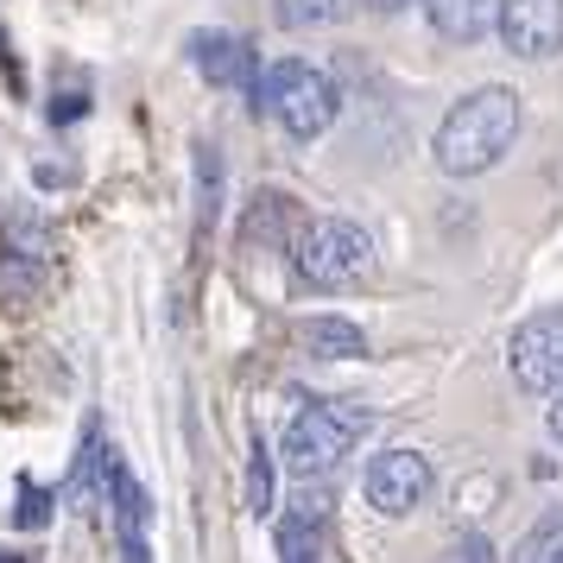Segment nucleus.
<instances>
[{"label":"nucleus","mask_w":563,"mask_h":563,"mask_svg":"<svg viewBox=\"0 0 563 563\" xmlns=\"http://www.w3.org/2000/svg\"><path fill=\"white\" fill-rule=\"evenodd\" d=\"M519 128H526V108H519L512 89H500V82L468 89V96L437 121V140H431L437 172H450V178H482V172H494V165L512 153Z\"/></svg>","instance_id":"obj_1"},{"label":"nucleus","mask_w":563,"mask_h":563,"mask_svg":"<svg viewBox=\"0 0 563 563\" xmlns=\"http://www.w3.org/2000/svg\"><path fill=\"white\" fill-rule=\"evenodd\" d=\"M374 418L349 399H310L291 424H285V443H279V462L298 475V482H317V475H330L335 462L355 450V437L367 431Z\"/></svg>","instance_id":"obj_2"},{"label":"nucleus","mask_w":563,"mask_h":563,"mask_svg":"<svg viewBox=\"0 0 563 563\" xmlns=\"http://www.w3.org/2000/svg\"><path fill=\"white\" fill-rule=\"evenodd\" d=\"M367 266H374V241L349 216H317L291 241V273L310 291H342V285L367 279Z\"/></svg>","instance_id":"obj_3"},{"label":"nucleus","mask_w":563,"mask_h":563,"mask_svg":"<svg viewBox=\"0 0 563 563\" xmlns=\"http://www.w3.org/2000/svg\"><path fill=\"white\" fill-rule=\"evenodd\" d=\"M254 108H266L273 121H279L291 140H317V133H330V121L342 114V96H335V82L305 64V57H279L254 89Z\"/></svg>","instance_id":"obj_4"},{"label":"nucleus","mask_w":563,"mask_h":563,"mask_svg":"<svg viewBox=\"0 0 563 563\" xmlns=\"http://www.w3.org/2000/svg\"><path fill=\"white\" fill-rule=\"evenodd\" d=\"M507 367L512 380L538 393V399H558L563 393V305L551 310H532L507 342Z\"/></svg>","instance_id":"obj_5"},{"label":"nucleus","mask_w":563,"mask_h":563,"mask_svg":"<svg viewBox=\"0 0 563 563\" xmlns=\"http://www.w3.org/2000/svg\"><path fill=\"white\" fill-rule=\"evenodd\" d=\"M361 487H367V507H374V512H386V519H406V512H418L424 500H431L437 468H431V456H424V450H380V456L367 462Z\"/></svg>","instance_id":"obj_6"},{"label":"nucleus","mask_w":563,"mask_h":563,"mask_svg":"<svg viewBox=\"0 0 563 563\" xmlns=\"http://www.w3.org/2000/svg\"><path fill=\"white\" fill-rule=\"evenodd\" d=\"M500 45L512 57H558L563 52V0H500Z\"/></svg>","instance_id":"obj_7"},{"label":"nucleus","mask_w":563,"mask_h":563,"mask_svg":"<svg viewBox=\"0 0 563 563\" xmlns=\"http://www.w3.org/2000/svg\"><path fill=\"white\" fill-rule=\"evenodd\" d=\"M190 64L197 77L216 82V89H260V64H254V45L241 32H190Z\"/></svg>","instance_id":"obj_8"},{"label":"nucleus","mask_w":563,"mask_h":563,"mask_svg":"<svg viewBox=\"0 0 563 563\" xmlns=\"http://www.w3.org/2000/svg\"><path fill=\"white\" fill-rule=\"evenodd\" d=\"M45 260H52V234L38 229V222H7L0 229V291L7 298H26L32 285L45 279Z\"/></svg>","instance_id":"obj_9"},{"label":"nucleus","mask_w":563,"mask_h":563,"mask_svg":"<svg viewBox=\"0 0 563 563\" xmlns=\"http://www.w3.org/2000/svg\"><path fill=\"white\" fill-rule=\"evenodd\" d=\"M424 13L450 45H482L487 32H500V0H424Z\"/></svg>","instance_id":"obj_10"},{"label":"nucleus","mask_w":563,"mask_h":563,"mask_svg":"<svg viewBox=\"0 0 563 563\" xmlns=\"http://www.w3.org/2000/svg\"><path fill=\"white\" fill-rule=\"evenodd\" d=\"M298 349L310 361H355V355H367V335L349 317H305L298 323Z\"/></svg>","instance_id":"obj_11"},{"label":"nucleus","mask_w":563,"mask_h":563,"mask_svg":"<svg viewBox=\"0 0 563 563\" xmlns=\"http://www.w3.org/2000/svg\"><path fill=\"white\" fill-rule=\"evenodd\" d=\"M317 526H323V519H317V507H310V494H305V507L279 519V558L285 563H317V544H323Z\"/></svg>","instance_id":"obj_12"},{"label":"nucleus","mask_w":563,"mask_h":563,"mask_svg":"<svg viewBox=\"0 0 563 563\" xmlns=\"http://www.w3.org/2000/svg\"><path fill=\"white\" fill-rule=\"evenodd\" d=\"M512 563H563V507L544 512L532 532L512 544Z\"/></svg>","instance_id":"obj_13"},{"label":"nucleus","mask_w":563,"mask_h":563,"mask_svg":"<svg viewBox=\"0 0 563 563\" xmlns=\"http://www.w3.org/2000/svg\"><path fill=\"white\" fill-rule=\"evenodd\" d=\"M222 216V153L197 146V229H216Z\"/></svg>","instance_id":"obj_14"},{"label":"nucleus","mask_w":563,"mask_h":563,"mask_svg":"<svg viewBox=\"0 0 563 563\" xmlns=\"http://www.w3.org/2000/svg\"><path fill=\"white\" fill-rule=\"evenodd\" d=\"M273 468H279V456L266 450V443H254V462H247V512H273Z\"/></svg>","instance_id":"obj_15"},{"label":"nucleus","mask_w":563,"mask_h":563,"mask_svg":"<svg viewBox=\"0 0 563 563\" xmlns=\"http://www.w3.org/2000/svg\"><path fill=\"white\" fill-rule=\"evenodd\" d=\"M335 13H342V0H279L285 26H330Z\"/></svg>","instance_id":"obj_16"},{"label":"nucleus","mask_w":563,"mask_h":563,"mask_svg":"<svg viewBox=\"0 0 563 563\" xmlns=\"http://www.w3.org/2000/svg\"><path fill=\"white\" fill-rule=\"evenodd\" d=\"M45 519H52V494L26 482V487H20V507H13V526H20V532H38Z\"/></svg>","instance_id":"obj_17"},{"label":"nucleus","mask_w":563,"mask_h":563,"mask_svg":"<svg viewBox=\"0 0 563 563\" xmlns=\"http://www.w3.org/2000/svg\"><path fill=\"white\" fill-rule=\"evenodd\" d=\"M443 563H500V551H494L482 532H468V538H456V544H450V558H443Z\"/></svg>","instance_id":"obj_18"},{"label":"nucleus","mask_w":563,"mask_h":563,"mask_svg":"<svg viewBox=\"0 0 563 563\" xmlns=\"http://www.w3.org/2000/svg\"><path fill=\"white\" fill-rule=\"evenodd\" d=\"M82 114H89V96H57V102H52L57 128H70V121H82Z\"/></svg>","instance_id":"obj_19"},{"label":"nucleus","mask_w":563,"mask_h":563,"mask_svg":"<svg viewBox=\"0 0 563 563\" xmlns=\"http://www.w3.org/2000/svg\"><path fill=\"white\" fill-rule=\"evenodd\" d=\"M544 431H551V437H558V443H563V393H558V406L544 411Z\"/></svg>","instance_id":"obj_20"},{"label":"nucleus","mask_w":563,"mask_h":563,"mask_svg":"<svg viewBox=\"0 0 563 563\" xmlns=\"http://www.w3.org/2000/svg\"><path fill=\"white\" fill-rule=\"evenodd\" d=\"M374 7H380V13H399V7H411V0H374Z\"/></svg>","instance_id":"obj_21"},{"label":"nucleus","mask_w":563,"mask_h":563,"mask_svg":"<svg viewBox=\"0 0 563 563\" xmlns=\"http://www.w3.org/2000/svg\"><path fill=\"white\" fill-rule=\"evenodd\" d=\"M0 563H20V558H7V551H0Z\"/></svg>","instance_id":"obj_22"}]
</instances>
